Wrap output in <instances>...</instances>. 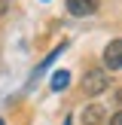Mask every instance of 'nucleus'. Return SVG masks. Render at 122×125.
Masks as SVG:
<instances>
[{"instance_id": "obj_8", "label": "nucleus", "mask_w": 122, "mask_h": 125, "mask_svg": "<svg viewBox=\"0 0 122 125\" xmlns=\"http://www.w3.org/2000/svg\"><path fill=\"white\" fill-rule=\"evenodd\" d=\"M67 125H70V122H67Z\"/></svg>"}, {"instance_id": "obj_5", "label": "nucleus", "mask_w": 122, "mask_h": 125, "mask_svg": "<svg viewBox=\"0 0 122 125\" xmlns=\"http://www.w3.org/2000/svg\"><path fill=\"white\" fill-rule=\"evenodd\" d=\"M67 83H70V73L58 70V73L52 76V92H61V89H67Z\"/></svg>"}, {"instance_id": "obj_1", "label": "nucleus", "mask_w": 122, "mask_h": 125, "mask_svg": "<svg viewBox=\"0 0 122 125\" xmlns=\"http://www.w3.org/2000/svg\"><path fill=\"white\" fill-rule=\"evenodd\" d=\"M82 92L85 95H101V92H107V70H89L82 79Z\"/></svg>"}, {"instance_id": "obj_6", "label": "nucleus", "mask_w": 122, "mask_h": 125, "mask_svg": "<svg viewBox=\"0 0 122 125\" xmlns=\"http://www.w3.org/2000/svg\"><path fill=\"white\" fill-rule=\"evenodd\" d=\"M110 125H122V110H119V113H113V116H110Z\"/></svg>"}, {"instance_id": "obj_3", "label": "nucleus", "mask_w": 122, "mask_h": 125, "mask_svg": "<svg viewBox=\"0 0 122 125\" xmlns=\"http://www.w3.org/2000/svg\"><path fill=\"white\" fill-rule=\"evenodd\" d=\"M67 12L85 18V15H92V12H98V0H67Z\"/></svg>"}, {"instance_id": "obj_4", "label": "nucleus", "mask_w": 122, "mask_h": 125, "mask_svg": "<svg viewBox=\"0 0 122 125\" xmlns=\"http://www.w3.org/2000/svg\"><path fill=\"white\" fill-rule=\"evenodd\" d=\"M101 116H104V107L92 104V107L82 113V122H85V125H101Z\"/></svg>"}, {"instance_id": "obj_2", "label": "nucleus", "mask_w": 122, "mask_h": 125, "mask_svg": "<svg viewBox=\"0 0 122 125\" xmlns=\"http://www.w3.org/2000/svg\"><path fill=\"white\" fill-rule=\"evenodd\" d=\"M104 67L110 70H122V40H110L104 49Z\"/></svg>"}, {"instance_id": "obj_7", "label": "nucleus", "mask_w": 122, "mask_h": 125, "mask_svg": "<svg viewBox=\"0 0 122 125\" xmlns=\"http://www.w3.org/2000/svg\"><path fill=\"white\" fill-rule=\"evenodd\" d=\"M0 125H3V119H0Z\"/></svg>"}]
</instances>
